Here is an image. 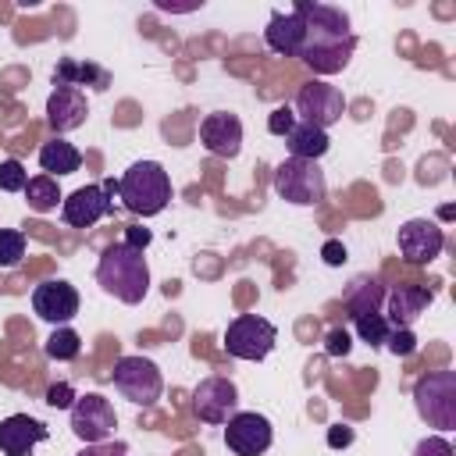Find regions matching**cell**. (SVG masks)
<instances>
[{"label":"cell","mask_w":456,"mask_h":456,"mask_svg":"<svg viewBox=\"0 0 456 456\" xmlns=\"http://www.w3.org/2000/svg\"><path fill=\"white\" fill-rule=\"evenodd\" d=\"M68 413H71V431H75V438L86 442V445L107 442V438L114 435V428H118V413H114V406H110V399L100 395V392L78 395Z\"/></svg>","instance_id":"ba28073f"},{"label":"cell","mask_w":456,"mask_h":456,"mask_svg":"<svg viewBox=\"0 0 456 456\" xmlns=\"http://www.w3.org/2000/svg\"><path fill=\"white\" fill-rule=\"evenodd\" d=\"M321 260H324L328 267H342V264H346V246H342L338 239H328L324 249H321Z\"/></svg>","instance_id":"d6a6232c"},{"label":"cell","mask_w":456,"mask_h":456,"mask_svg":"<svg viewBox=\"0 0 456 456\" xmlns=\"http://www.w3.org/2000/svg\"><path fill=\"white\" fill-rule=\"evenodd\" d=\"M395 242L406 264H431L445 246V232L428 217H410L406 224H399Z\"/></svg>","instance_id":"8fae6325"},{"label":"cell","mask_w":456,"mask_h":456,"mask_svg":"<svg viewBox=\"0 0 456 456\" xmlns=\"http://www.w3.org/2000/svg\"><path fill=\"white\" fill-rule=\"evenodd\" d=\"M285 146H289V153H292L296 160H321V157L328 153L331 139H328L324 128H314V125L296 121V128L285 135Z\"/></svg>","instance_id":"ffe728a7"},{"label":"cell","mask_w":456,"mask_h":456,"mask_svg":"<svg viewBox=\"0 0 456 456\" xmlns=\"http://www.w3.org/2000/svg\"><path fill=\"white\" fill-rule=\"evenodd\" d=\"M381 299H385V292H381V285L370 281V278H356L353 289L346 292V306H349L353 317H360V314H374Z\"/></svg>","instance_id":"7402d4cb"},{"label":"cell","mask_w":456,"mask_h":456,"mask_svg":"<svg viewBox=\"0 0 456 456\" xmlns=\"http://www.w3.org/2000/svg\"><path fill=\"white\" fill-rule=\"evenodd\" d=\"M349 349H353V342H349V335H346L342 328H335V331L328 335V353H331V356H346Z\"/></svg>","instance_id":"e575fe53"},{"label":"cell","mask_w":456,"mask_h":456,"mask_svg":"<svg viewBox=\"0 0 456 456\" xmlns=\"http://www.w3.org/2000/svg\"><path fill=\"white\" fill-rule=\"evenodd\" d=\"M118 200L132 214L153 217V214H160L171 203V175L157 160H135L118 178Z\"/></svg>","instance_id":"3957f363"},{"label":"cell","mask_w":456,"mask_h":456,"mask_svg":"<svg viewBox=\"0 0 456 456\" xmlns=\"http://www.w3.org/2000/svg\"><path fill=\"white\" fill-rule=\"evenodd\" d=\"M86 114H89L86 96H82L75 86H57V89L50 93V100H46V121H50V128H53L57 135L75 132L78 125H86Z\"/></svg>","instance_id":"e0dca14e"},{"label":"cell","mask_w":456,"mask_h":456,"mask_svg":"<svg viewBox=\"0 0 456 456\" xmlns=\"http://www.w3.org/2000/svg\"><path fill=\"white\" fill-rule=\"evenodd\" d=\"M110 210H114V200L103 192V185H78L71 196L61 200V217L71 228H93Z\"/></svg>","instance_id":"5bb4252c"},{"label":"cell","mask_w":456,"mask_h":456,"mask_svg":"<svg viewBox=\"0 0 456 456\" xmlns=\"http://www.w3.org/2000/svg\"><path fill=\"white\" fill-rule=\"evenodd\" d=\"M200 142L214 153V157H239L242 150V121L232 114V110H214L200 121Z\"/></svg>","instance_id":"9a60e30c"},{"label":"cell","mask_w":456,"mask_h":456,"mask_svg":"<svg viewBox=\"0 0 456 456\" xmlns=\"http://www.w3.org/2000/svg\"><path fill=\"white\" fill-rule=\"evenodd\" d=\"M435 299V292L431 289H424V285H395L392 292H388V324L392 328H410L420 314H424V306Z\"/></svg>","instance_id":"d6986e66"},{"label":"cell","mask_w":456,"mask_h":456,"mask_svg":"<svg viewBox=\"0 0 456 456\" xmlns=\"http://www.w3.org/2000/svg\"><path fill=\"white\" fill-rule=\"evenodd\" d=\"M353 442V428H346V424H335L331 431H328V445L331 449H346Z\"/></svg>","instance_id":"d590c367"},{"label":"cell","mask_w":456,"mask_h":456,"mask_svg":"<svg viewBox=\"0 0 456 456\" xmlns=\"http://www.w3.org/2000/svg\"><path fill=\"white\" fill-rule=\"evenodd\" d=\"M78 395H75V388L68 385V381H61V385H50L46 388V406H53V410H71V403H75Z\"/></svg>","instance_id":"f546056e"},{"label":"cell","mask_w":456,"mask_h":456,"mask_svg":"<svg viewBox=\"0 0 456 456\" xmlns=\"http://www.w3.org/2000/svg\"><path fill=\"white\" fill-rule=\"evenodd\" d=\"M39 164H43V171H46L50 178H53V175H75V171L82 167V153L75 150V142L53 135L50 142L39 146Z\"/></svg>","instance_id":"44dd1931"},{"label":"cell","mask_w":456,"mask_h":456,"mask_svg":"<svg viewBox=\"0 0 456 456\" xmlns=\"http://www.w3.org/2000/svg\"><path fill=\"white\" fill-rule=\"evenodd\" d=\"M28 185V171L21 167V160H0V189L4 192H25Z\"/></svg>","instance_id":"4316f807"},{"label":"cell","mask_w":456,"mask_h":456,"mask_svg":"<svg viewBox=\"0 0 456 456\" xmlns=\"http://www.w3.org/2000/svg\"><path fill=\"white\" fill-rule=\"evenodd\" d=\"M296 128V110L285 103V107H274L271 118H267V132L271 135H289Z\"/></svg>","instance_id":"83f0119b"},{"label":"cell","mask_w":456,"mask_h":456,"mask_svg":"<svg viewBox=\"0 0 456 456\" xmlns=\"http://www.w3.org/2000/svg\"><path fill=\"white\" fill-rule=\"evenodd\" d=\"M271 442H274V431H271V420L264 413L235 410L224 420V445L235 456H264L271 449Z\"/></svg>","instance_id":"30bf717a"},{"label":"cell","mask_w":456,"mask_h":456,"mask_svg":"<svg viewBox=\"0 0 456 456\" xmlns=\"http://www.w3.org/2000/svg\"><path fill=\"white\" fill-rule=\"evenodd\" d=\"M264 39H267V46H271L274 53H281V57H299L303 39H306V21H303L299 7H292L289 14L274 11L271 21H267Z\"/></svg>","instance_id":"ac0fdd59"},{"label":"cell","mask_w":456,"mask_h":456,"mask_svg":"<svg viewBox=\"0 0 456 456\" xmlns=\"http://www.w3.org/2000/svg\"><path fill=\"white\" fill-rule=\"evenodd\" d=\"M385 346H388L395 356H410V353L417 349V335H413L410 328H392L388 338H385Z\"/></svg>","instance_id":"f1b7e54d"},{"label":"cell","mask_w":456,"mask_h":456,"mask_svg":"<svg viewBox=\"0 0 456 456\" xmlns=\"http://www.w3.org/2000/svg\"><path fill=\"white\" fill-rule=\"evenodd\" d=\"M274 192L292 207H317L328 192V182H324V171L317 167V160L289 157L274 167Z\"/></svg>","instance_id":"277c9868"},{"label":"cell","mask_w":456,"mask_h":456,"mask_svg":"<svg viewBox=\"0 0 456 456\" xmlns=\"http://www.w3.org/2000/svg\"><path fill=\"white\" fill-rule=\"evenodd\" d=\"M46 356L50 360H75L78 353H82V338H78V331L75 328H68V324H61V328H53V335L46 338Z\"/></svg>","instance_id":"cb8c5ba5"},{"label":"cell","mask_w":456,"mask_h":456,"mask_svg":"<svg viewBox=\"0 0 456 456\" xmlns=\"http://www.w3.org/2000/svg\"><path fill=\"white\" fill-rule=\"evenodd\" d=\"M353 321H356V335H360L367 346H385L392 324H388L381 314H360V317H353Z\"/></svg>","instance_id":"d4e9b609"},{"label":"cell","mask_w":456,"mask_h":456,"mask_svg":"<svg viewBox=\"0 0 456 456\" xmlns=\"http://www.w3.org/2000/svg\"><path fill=\"white\" fill-rule=\"evenodd\" d=\"M25 200H28V207L39 210V214L57 210V203H61L57 178H50V175H36V178H28V185H25Z\"/></svg>","instance_id":"603a6c76"},{"label":"cell","mask_w":456,"mask_h":456,"mask_svg":"<svg viewBox=\"0 0 456 456\" xmlns=\"http://www.w3.org/2000/svg\"><path fill=\"white\" fill-rule=\"evenodd\" d=\"M413 403H417V413L431 428H442V431L456 428V374L452 370H431L428 378L417 381Z\"/></svg>","instance_id":"5b68a950"},{"label":"cell","mask_w":456,"mask_h":456,"mask_svg":"<svg viewBox=\"0 0 456 456\" xmlns=\"http://www.w3.org/2000/svg\"><path fill=\"white\" fill-rule=\"evenodd\" d=\"M342 110H346V96L335 86L321 82V78L303 82L299 93H296V118L303 125H314V128H324L328 132L342 118Z\"/></svg>","instance_id":"9c48e42d"},{"label":"cell","mask_w":456,"mask_h":456,"mask_svg":"<svg viewBox=\"0 0 456 456\" xmlns=\"http://www.w3.org/2000/svg\"><path fill=\"white\" fill-rule=\"evenodd\" d=\"M296 7L306 21V39H303L299 61L317 75L342 71L356 50V36L349 32L346 11L328 7V4H306V0H299Z\"/></svg>","instance_id":"6da1fadb"},{"label":"cell","mask_w":456,"mask_h":456,"mask_svg":"<svg viewBox=\"0 0 456 456\" xmlns=\"http://www.w3.org/2000/svg\"><path fill=\"white\" fill-rule=\"evenodd\" d=\"M114 388L128 403H135V406H153L160 399V392H164V378H160L153 360H146V356H121L114 363Z\"/></svg>","instance_id":"8992f818"},{"label":"cell","mask_w":456,"mask_h":456,"mask_svg":"<svg viewBox=\"0 0 456 456\" xmlns=\"http://www.w3.org/2000/svg\"><path fill=\"white\" fill-rule=\"evenodd\" d=\"M25 256V232L0 228V267H14Z\"/></svg>","instance_id":"484cf974"},{"label":"cell","mask_w":456,"mask_h":456,"mask_svg":"<svg viewBox=\"0 0 456 456\" xmlns=\"http://www.w3.org/2000/svg\"><path fill=\"white\" fill-rule=\"evenodd\" d=\"M96 281L107 296L135 306L150 292V267L142 249H132L128 242H110L96 264Z\"/></svg>","instance_id":"7a4b0ae2"},{"label":"cell","mask_w":456,"mask_h":456,"mask_svg":"<svg viewBox=\"0 0 456 456\" xmlns=\"http://www.w3.org/2000/svg\"><path fill=\"white\" fill-rule=\"evenodd\" d=\"M32 310L50 324H68L78 314V289L64 278H46L32 289Z\"/></svg>","instance_id":"7c38bea8"},{"label":"cell","mask_w":456,"mask_h":456,"mask_svg":"<svg viewBox=\"0 0 456 456\" xmlns=\"http://www.w3.org/2000/svg\"><path fill=\"white\" fill-rule=\"evenodd\" d=\"M413 456H452V445H449L442 435H428V438L417 442Z\"/></svg>","instance_id":"4dcf8cb0"},{"label":"cell","mask_w":456,"mask_h":456,"mask_svg":"<svg viewBox=\"0 0 456 456\" xmlns=\"http://www.w3.org/2000/svg\"><path fill=\"white\" fill-rule=\"evenodd\" d=\"M46 424L28 413H11L0 420V452L4 456H28L39 442H46Z\"/></svg>","instance_id":"2e32d148"},{"label":"cell","mask_w":456,"mask_h":456,"mask_svg":"<svg viewBox=\"0 0 456 456\" xmlns=\"http://www.w3.org/2000/svg\"><path fill=\"white\" fill-rule=\"evenodd\" d=\"M150 239H153V235H150V228H139V224H125V239H121V242H128L132 249H146V246H150Z\"/></svg>","instance_id":"836d02e7"},{"label":"cell","mask_w":456,"mask_h":456,"mask_svg":"<svg viewBox=\"0 0 456 456\" xmlns=\"http://www.w3.org/2000/svg\"><path fill=\"white\" fill-rule=\"evenodd\" d=\"M78 456H128V445L125 442H96V445H86Z\"/></svg>","instance_id":"1f68e13d"},{"label":"cell","mask_w":456,"mask_h":456,"mask_svg":"<svg viewBox=\"0 0 456 456\" xmlns=\"http://www.w3.org/2000/svg\"><path fill=\"white\" fill-rule=\"evenodd\" d=\"M239 410V392L228 378H203L192 392V413L207 424H224Z\"/></svg>","instance_id":"4fadbf2b"},{"label":"cell","mask_w":456,"mask_h":456,"mask_svg":"<svg viewBox=\"0 0 456 456\" xmlns=\"http://www.w3.org/2000/svg\"><path fill=\"white\" fill-rule=\"evenodd\" d=\"M278 342V331L271 321L256 314H239L224 331V349L235 360H264Z\"/></svg>","instance_id":"52a82bcc"}]
</instances>
